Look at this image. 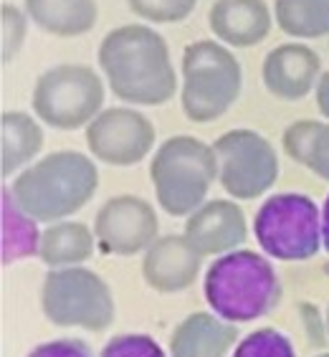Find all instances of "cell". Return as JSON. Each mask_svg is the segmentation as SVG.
I'll list each match as a JSON object with an SVG mask.
<instances>
[{"label": "cell", "mask_w": 329, "mask_h": 357, "mask_svg": "<svg viewBox=\"0 0 329 357\" xmlns=\"http://www.w3.org/2000/svg\"><path fill=\"white\" fill-rule=\"evenodd\" d=\"M274 21L291 38L329 36V0H276Z\"/></svg>", "instance_id": "44dd1931"}, {"label": "cell", "mask_w": 329, "mask_h": 357, "mask_svg": "<svg viewBox=\"0 0 329 357\" xmlns=\"http://www.w3.org/2000/svg\"><path fill=\"white\" fill-rule=\"evenodd\" d=\"M231 357H296L294 342L274 327H261L234 347Z\"/></svg>", "instance_id": "603a6c76"}, {"label": "cell", "mask_w": 329, "mask_h": 357, "mask_svg": "<svg viewBox=\"0 0 329 357\" xmlns=\"http://www.w3.org/2000/svg\"><path fill=\"white\" fill-rule=\"evenodd\" d=\"M155 198L167 215L188 218L208 200L218 180L215 150L190 135H175L158 147L150 162Z\"/></svg>", "instance_id": "277c9868"}, {"label": "cell", "mask_w": 329, "mask_h": 357, "mask_svg": "<svg viewBox=\"0 0 329 357\" xmlns=\"http://www.w3.org/2000/svg\"><path fill=\"white\" fill-rule=\"evenodd\" d=\"M26 357H94V352H91V347L84 340L63 337V340H51V342L36 344Z\"/></svg>", "instance_id": "4316f807"}, {"label": "cell", "mask_w": 329, "mask_h": 357, "mask_svg": "<svg viewBox=\"0 0 329 357\" xmlns=\"http://www.w3.org/2000/svg\"><path fill=\"white\" fill-rule=\"evenodd\" d=\"M86 147L112 167L137 165L155 147V124L135 107L102 109L86 127Z\"/></svg>", "instance_id": "30bf717a"}, {"label": "cell", "mask_w": 329, "mask_h": 357, "mask_svg": "<svg viewBox=\"0 0 329 357\" xmlns=\"http://www.w3.org/2000/svg\"><path fill=\"white\" fill-rule=\"evenodd\" d=\"M99 190V170L84 152L61 150L43 160L13 180L10 195L23 213L38 223L63 220L79 213Z\"/></svg>", "instance_id": "7a4b0ae2"}, {"label": "cell", "mask_w": 329, "mask_h": 357, "mask_svg": "<svg viewBox=\"0 0 329 357\" xmlns=\"http://www.w3.org/2000/svg\"><path fill=\"white\" fill-rule=\"evenodd\" d=\"M203 291L208 307L220 319L243 324L274 312L282 299V282L268 256L236 248L211 264Z\"/></svg>", "instance_id": "3957f363"}, {"label": "cell", "mask_w": 329, "mask_h": 357, "mask_svg": "<svg viewBox=\"0 0 329 357\" xmlns=\"http://www.w3.org/2000/svg\"><path fill=\"white\" fill-rule=\"evenodd\" d=\"M99 69L112 94L132 107H162L178 91L167 41L144 23H127L99 43Z\"/></svg>", "instance_id": "6da1fadb"}, {"label": "cell", "mask_w": 329, "mask_h": 357, "mask_svg": "<svg viewBox=\"0 0 329 357\" xmlns=\"http://www.w3.org/2000/svg\"><path fill=\"white\" fill-rule=\"evenodd\" d=\"M284 152L329 183V122L299 119L284 130Z\"/></svg>", "instance_id": "ffe728a7"}, {"label": "cell", "mask_w": 329, "mask_h": 357, "mask_svg": "<svg viewBox=\"0 0 329 357\" xmlns=\"http://www.w3.org/2000/svg\"><path fill=\"white\" fill-rule=\"evenodd\" d=\"M316 107L322 112V117L329 119V71H324L316 82Z\"/></svg>", "instance_id": "83f0119b"}, {"label": "cell", "mask_w": 329, "mask_h": 357, "mask_svg": "<svg viewBox=\"0 0 329 357\" xmlns=\"http://www.w3.org/2000/svg\"><path fill=\"white\" fill-rule=\"evenodd\" d=\"M43 150V130L26 112H3L0 114V175L10 178L21 167L33 165Z\"/></svg>", "instance_id": "ac0fdd59"}, {"label": "cell", "mask_w": 329, "mask_h": 357, "mask_svg": "<svg viewBox=\"0 0 329 357\" xmlns=\"http://www.w3.org/2000/svg\"><path fill=\"white\" fill-rule=\"evenodd\" d=\"M104 82L91 66L59 63L36 79L33 114L54 130H86L104 107Z\"/></svg>", "instance_id": "ba28073f"}, {"label": "cell", "mask_w": 329, "mask_h": 357, "mask_svg": "<svg viewBox=\"0 0 329 357\" xmlns=\"http://www.w3.org/2000/svg\"><path fill=\"white\" fill-rule=\"evenodd\" d=\"M322 246H324V251L329 254V195H327V200H324V206H322Z\"/></svg>", "instance_id": "f1b7e54d"}, {"label": "cell", "mask_w": 329, "mask_h": 357, "mask_svg": "<svg viewBox=\"0 0 329 357\" xmlns=\"http://www.w3.org/2000/svg\"><path fill=\"white\" fill-rule=\"evenodd\" d=\"M31 23L59 38L89 33L99 18L96 0H23Z\"/></svg>", "instance_id": "e0dca14e"}, {"label": "cell", "mask_w": 329, "mask_h": 357, "mask_svg": "<svg viewBox=\"0 0 329 357\" xmlns=\"http://www.w3.org/2000/svg\"><path fill=\"white\" fill-rule=\"evenodd\" d=\"M183 234L203 259L231 254L248 238L246 213L236 200H206L195 213L188 215Z\"/></svg>", "instance_id": "7c38bea8"}, {"label": "cell", "mask_w": 329, "mask_h": 357, "mask_svg": "<svg viewBox=\"0 0 329 357\" xmlns=\"http://www.w3.org/2000/svg\"><path fill=\"white\" fill-rule=\"evenodd\" d=\"M96 236L86 223L79 220H56L41 234L38 259L48 268L82 266L94 254Z\"/></svg>", "instance_id": "d6986e66"}, {"label": "cell", "mask_w": 329, "mask_h": 357, "mask_svg": "<svg viewBox=\"0 0 329 357\" xmlns=\"http://www.w3.org/2000/svg\"><path fill=\"white\" fill-rule=\"evenodd\" d=\"M322 76V59L307 43H282L271 48L261 66V79L268 94L284 102H299L316 89Z\"/></svg>", "instance_id": "5bb4252c"}, {"label": "cell", "mask_w": 329, "mask_h": 357, "mask_svg": "<svg viewBox=\"0 0 329 357\" xmlns=\"http://www.w3.org/2000/svg\"><path fill=\"white\" fill-rule=\"evenodd\" d=\"M238 330L234 322L220 319L215 312H192L172 330L170 357H228Z\"/></svg>", "instance_id": "2e32d148"}, {"label": "cell", "mask_w": 329, "mask_h": 357, "mask_svg": "<svg viewBox=\"0 0 329 357\" xmlns=\"http://www.w3.org/2000/svg\"><path fill=\"white\" fill-rule=\"evenodd\" d=\"M271 10L263 0H213L208 26L220 43L234 48L259 46L271 31Z\"/></svg>", "instance_id": "9a60e30c"}, {"label": "cell", "mask_w": 329, "mask_h": 357, "mask_svg": "<svg viewBox=\"0 0 329 357\" xmlns=\"http://www.w3.org/2000/svg\"><path fill=\"white\" fill-rule=\"evenodd\" d=\"M261 251L276 261H307L322 248V211L304 192H276L254 218Z\"/></svg>", "instance_id": "52a82bcc"}, {"label": "cell", "mask_w": 329, "mask_h": 357, "mask_svg": "<svg viewBox=\"0 0 329 357\" xmlns=\"http://www.w3.org/2000/svg\"><path fill=\"white\" fill-rule=\"evenodd\" d=\"M319 357H329V352H324V355H319Z\"/></svg>", "instance_id": "4dcf8cb0"}, {"label": "cell", "mask_w": 329, "mask_h": 357, "mask_svg": "<svg viewBox=\"0 0 329 357\" xmlns=\"http://www.w3.org/2000/svg\"><path fill=\"white\" fill-rule=\"evenodd\" d=\"M31 215L15 206L10 190H3V264H13L23 256L38 254L41 234Z\"/></svg>", "instance_id": "7402d4cb"}, {"label": "cell", "mask_w": 329, "mask_h": 357, "mask_svg": "<svg viewBox=\"0 0 329 357\" xmlns=\"http://www.w3.org/2000/svg\"><path fill=\"white\" fill-rule=\"evenodd\" d=\"M243 71L234 51L220 41H195L183 51L180 104L195 124L215 122L240 96Z\"/></svg>", "instance_id": "5b68a950"}, {"label": "cell", "mask_w": 329, "mask_h": 357, "mask_svg": "<svg viewBox=\"0 0 329 357\" xmlns=\"http://www.w3.org/2000/svg\"><path fill=\"white\" fill-rule=\"evenodd\" d=\"M99 357H167V352L160 347L155 337L130 332V335L112 337Z\"/></svg>", "instance_id": "484cf974"}, {"label": "cell", "mask_w": 329, "mask_h": 357, "mask_svg": "<svg viewBox=\"0 0 329 357\" xmlns=\"http://www.w3.org/2000/svg\"><path fill=\"white\" fill-rule=\"evenodd\" d=\"M132 13L150 23H180L195 10L198 0H124Z\"/></svg>", "instance_id": "d4e9b609"}, {"label": "cell", "mask_w": 329, "mask_h": 357, "mask_svg": "<svg viewBox=\"0 0 329 357\" xmlns=\"http://www.w3.org/2000/svg\"><path fill=\"white\" fill-rule=\"evenodd\" d=\"M28 13L21 8L3 3L0 6V59L3 63H10L23 48L28 31Z\"/></svg>", "instance_id": "cb8c5ba5"}, {"label": "cell", "mask_w": 329, "mask_h": 357, "mask_svg": "<svg viewBox=\"0 0 329 357\" xmlns=\"http://www.w3.org/2000/svg\"><path fill=\"white\" fill-rule=\"evenodd\" d=\"M41 310L56 327H76L86 332L109 330L117 317L109 284L84 266L51 268L43 276Z\"/></svg>", "instance_id": "8992f818"}, {"label": "cell", "mask_w": 329, "mask_h": 357, "mask_svg": "<svg viewBox=\"0 0 329 357\" xmlns=\"http://www.w3.org/2000/svg\"><path fill=\"white\" fill-rule=\"evenodd\" d=\"M218 160V183L234 200L266 195L279 178L274 144L254 130H231L213 142Z\"/></svg>", "instance_id": "9c48e42d"}, {"label": "cell", "mask_w": 329, "mask_h": 357, "mask_svg": "<svg viewBox=\"0 0 329 357\" xmlns=\"http://www.w3.org/2000/svg\"><path fill=\"white\" fill-rule=\"evenodd\" d=\"M94 236L104 254H144L160 238V220L150 200L139 195H114L96 211Z\"/></svg>", "instance_id": "8fae6325"}, {"label": "cell", "mask_w": 329, "mask_h": 357, "mask_svg": "<svg viewBox=\"0 0 329 357\" xmlns=\"http://www.w3.org/2000/svg\"><path fill=\"white\" fill-rule=\"evenodd\" d=\"M327 332H329V307H327Z\"/></svg>", "instance_id": "f546056e"}, {"label": "cell", "mask_w": 329, "mask_h": 357, "mask_svg": "<svg viewBox=\"0 0 329 357\" xmlns=\"http://www.w3.org/2000/svg\"><path fill=\"white\" fill-rule=\"evenodd\" d=\"M203 256L192 248L185 234L160 236L142 256L144 284L160 294H178L198 282Z\"/></svg>", "instance_id": "4fadbf2b"}]
</instances>
